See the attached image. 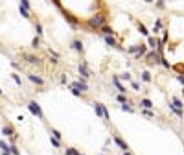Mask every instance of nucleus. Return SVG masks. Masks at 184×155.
<instances>
[{"label": "nucleus", "mask_w": 184, "mask_h": 155, "mask_svg": "<svg viewBox=\"0 0 184 155\" xmlns=\"http://www.w3.org/2000/svg\"><path fill=\"white\" fill-rule=\"evenodd\" d=\"M107 24V15L105 13H94L87 19V26L90 32H96V30H101Z\"/></svg>", "instance_id": "nucleus-1"}, {"label": "nucleus", "mask_w": 184, "mask_h": 155, "mask_svg": "<svg viewBox=\"0 0 184 155\" xmlns=\"http://www.w3.org/2000/svg\"><path fill=\"white\" fill-rule=\"evenodd\" d=\"M144 59H146V61H147L149 65H160L164 57H162L160 54L157 52V50H149V52L146 54V57H144Z\"/></svg>", "instance_id": "nucleus-2"}, {"label": "nucleus", "mask_w": 184, "mask_h": 155, "mask_svg": "<svg viewBox=\"0 0 184 155\" xmlns=\"http://www.w3.org/2000/svg\"><path fill=\"white\" fill-rule=\"evenodd\" d=\"M94 111H96V114L98 116H101L103 120H111V114H109V111H107V107L103 105V103H98V102H94Z\"/></svg>", "instance_id": "nucleus-3"}, {"label": "nucleus", "mask_w": 184, "mask_h": 155, "mask_svg": "<svg viewBox=\"0 0 184 155\" xmlns=\"http://www.w3.org/2000/svg\"><path fill=\"white\" fill-rule=\"evenodd\" d=\"M28 109L31 111V114H33V116H37V118L44 120V113H42V109H41V105H39L37 102H33V100H31V102L28 103Z\"/></svg>", "instance_id": "nucleus-4"}, {"label": "nucleus", "mask_w": 184, "mask_h": 155, "mask_svg": "<svg viewBox=\"0 0 184 155\" xmlns=\"http://www.w3.org/2000/svg\"><path fill=\"white\" fill-rule=\"evenodd\" d=\"M77 70H79V76H81V79H88L92 76V72L88 70V65L87 61H83V63H79V67H77Z\"/></svg>", "instance_id": "nucleus-5"}, {"label": "nucleus", "mask_w": 184, "mask_h": 155, "mask_svg": "<svg viewBox=\"0 0 184 155\" xmlns=\"http://www.w3.org/2000/svg\"><path fill=\"white\" fill-rule=\"evenodd\" d=\"M70 87H72V89H77V91H81V92H87V91H88L87 79H77V81H72Z\"/></svg>", "instance_id": "nucleus-6"}, {"label": "nucleus", "mask_w": 184, "mask_h": 155, "mask_svg": "<svg viewBox=\"0 0 184 155\" xmlns=\"http://www.w3.org/2000/svg\"><path fill=\"white\" fill-rule=\"evenodd\" d=\"M112 141H114V144H116V146L120 148V149H123V153H125V152H129V144H127L125 141H123L122 137H118V135H114V137H112Z\"/></svg>", "instance_id": "nucleus-7"}, {"label": "nucleus", "mask_w": 184, "mask_h": 155, "mask_svg": "<svg viewBox=\"0 0 184 155\" xmlns=\"http://www.w3.org/2000/svg\"><path fill=\"white\" fill-rule=\"evenodd\" d=\"M103 41H105L111 48H120L122 50V46H120V43H118V39L114 37V35H107V37H103Z\"/></svg>", "instance_id": "nucleus-8"}, {"label": "nucleus", "mask_w": 184, "mask_h": 155, "mask_svg": "<svg viewBox=\"0 0 184 155\" xmlns=\"http://www.w3.org/2000/svg\"><path fill=\"white\" fill-rule=\"evenodd\" d=\"M147 46L151 50H158V48H160V41H158L155 35H149L147 37Z\"/></svg>", "instance_id": "nucleus-9"}, {"label": "nucleus", "mask_w": 184, "mask_h": 155, "mask_svg": "<svg viewBox=\"0 0 184 155\" xmlns=\"http://www.w3.org/2000/svg\"><path fill=\"white\" fill-rule=\"evenodd\" d=\"M112 85L118 89V92H120V94H125L127 92V89L122 85V81H120V78H118V76H112Z\"/></svg>", "instance_id": "nucleus-10"}, {"label": "nucleus", "mask_w": 184, "mask_h": 155, "mask_svg": "<svg viewBox=\"0 0 184 155\" xmlns=\"http://www.w3.org/2000/svg\"><path fill=\"white\" fill-rule=\"evenodd\" d=\"M22 57L26 59L29 65H41V59H39L37 56H33V54H22Z\"/></svg>", "instance_id": "nucleus-11"}, {"label": "nucleus", "mask_w": 184, "mask_h": 155, "mask_svg": "<svg viewBox=\"0 0 184 155\" xmlns=\"http://www.w3.org/2000/svg\"><path fill=\"white\" fill-rule=\"evenodd\" d=\"M2 135H6L8 138H13V137H17V131H15L11 126H4L2 127Z\"/></svg>", "instance_id": "nucleus-12"}, {"label": "nucleus", "mask_w": 184, "mask_h": 155, "mask_svg": "<svg viewBox=\"0 0 184 155\" xmlns=\"http://www.w3.org/2000/svg\"><path fill=\"white\" fill-rule=\"evenodd\" d=\"M28 78H29V81H31V83L39 85V87H42V85H44V79H42V78H39L37 74H28Z\"/></svg>", "instance_id": "nucleus-13"}, {"label": "nucleus", "mask_w": 184, "mask_h": 155, "mask_svg": "<svg viewBox=\"0 0 184 155\" xmlns=\"http://www.w3.org/2000/svg\"><path fill=\"white\" fill-rule=\"evenodd\" d=\"M72 48L76 50V52H81V54H83V50H85V46H83V41H79V39H74V41H72Z\"/></svg>", "instance_id": "nucleus-14"}, {"label": "nucleus", "mask_w": 184, "mask_h": 155, "mask_svg": "<svg viewBox=\"0 0 184 155\" xmlns=\"http://www.w3.org/2000/svg\"><path fill=\"white\" fill-rule=\"evenodd\" d=\"M138 105H140L142 109H149V111H151V107H153V102H151V100H149V98H142Z\"/></svg>", "instance_id": "nucleus-15"}, {"label": "nucleus", "mask_w": 184, "mask_h": 155, "mask_svg": "<svg viewBox=\"0 0 184 155\" xmlns=\"http://www.w3.org/2000/svg\"><path fill=\"white\" fill-rule=\"evenodd\" d=\"M99 32H101V35H103V37H107V35H116V32H114L111 26H107V24H105V26H103L101 30H99Z\"/></svg>", "instance_id": "nucleus-16"}, {"label": "nucleus", "mask_w": 184, "mask_h": 155, "mask_svg": "<svg viewBox=\"0 0 184 155\" xmlns=\"http://www.w3.org/2000/svg\"><path fill=\"white\" fill-rule=\"evenodd\" d=\"M138 32H140L142 35H146V37L151 35V32H149V30L146 28V24H142V22H138Z\"/></svg>", "instance_id": "nucleus-17"}, {"label": "nucleus", "mask_w": 184, "mask_h": 155, "mask_svg": "<svg viewBox=\"0 0 184 155\" xmlns=\"http://www.w3.org/2000/svg\"><path fill=\"white\" fill-rule=\"evenodd\" d=\"M171 103H173L175 107H179V109H184V102H182L181 98H177V96H173V98H171Z\"/></svg>", "instance_id": "nucleus-18"}, {"label": "nucleus", "mask_w": 184, "mask_h": 155, "mask_svg": "<svg viewBox=\"0 0 184 155\" xmlns=\"http://www.w3.org/2000/svg\"><path fill=\"white\" fill-rule=\"evenodd\" d=\"M170 109H171V113H175L179 118H182V116H184V111H182V109H179V107H175L173 103H170Z\"/></svg>", "instance_id": "nucleus-19"}, {"label": "nucleus", "mask_w": 184, "mask_h": 155, "mask_svg": "<svg viewBox=\"0 0 184 155\" xmlns=\"http://www.w3.org/2000/svg\"><path fill=\"white\" fill-rule=\"evenodd\" d=\"M140 46H142V43H140V44H133V46L127 48V52H129V54H135V56H136V54L140 52Z\"/></svg>", "instance_id": "nucleus-20"}, {"label": "nucleus", "mask_w": 184, "mask_h": 155, "mask_svg": "<svg viewBox=\"0 0 184 155\" xmlns=\"http://www.w3.org/2000/svg\"><path fill=\"white\" fill-rule=\"evenodd\" d=\"M140 78H142V81H146V83H149V81H151V74H149V70H142Z\"/></svg>", "instance_id": "nucleus-21"}, {"label": "nucleus", "mask_w": 184, "mask_h": 155, "mask_svg": "<svg viewBox=\"0 0 184 155\" xmlns=\"http://www.w3.org/2000/svg\"><path fill=\"white\" fill-rule=\"evenodd\" d=\"M8 153H11V155H21V152H18V148L15 146V144H9V152Z\"/></svg>", "instance_id": "nucleus-22"}, {"label": "nucleus", "mask_w": 184, "mask_h": 155, "mask_svg": "<svg viewBox=\"0 0 184 155\" xmlns=\"http://www.w3.org/2000/svg\"><path fill=\"white\" fill-rule=\"evenodd\" d=\"M50 135H52V137H53V138H57V141H61V138H63V135H61V133H59V131H57V129H50Z\"/></svg>", "instance_id": "nucleus-23"}, {"label": "nucleus", "mask_w": 184, "mask_h": 155, "mask_svg": "<svg viewBox=\"0 0 184 155\" xmlns=\"http://www.w3.org/2000/svg\"><path fill=\"white\" fill-rule=\"evenodd\" d=\"M64 155H83V153H79L77 149H74V148H66L64 149Z\"/></svg>", "instance_id": "nucleus-24"}, {"label": "nucleus", "mask_w": 184, "mask_h": 155, "mask_svg": "<svg viewBox=\"0 0 184 155\" xmlns=\"http://www.w3.org/2000/svg\"><path fill=\"white\" fill-rule=\"evenodd\" d=\"M18 6H21V8H24V9H28V11H29V9H31V2H29V0H22V2L18 4Z\"/></svg>", "instance_id": "nucleus-25"}, {"label": "nucleus", "mask_w": 184, "mask_h": 155, "mask_svg": "<svg viewBox=\"0 0 184 155\" xmlns=\"http://www.w3.org/2000/svg\"><path fill=\"white\" fill-rule=\"evenodd\" d=\"M35 32H37V37L44 33V32H42V24H41V22H35Z\"/></svg>", "instance_id": "nucleus-26"}, {"label": "nucleus", "mask_w": 184, "mask_h": 155, "mask_svg": "<svg viewBox=\"0 0 184 155\" xmlns=\"http://www.w3.org/2000/svg\"><path fill=\"white\" fill-rule=\"evenodd\" d=\"M0 149H2V152H9V144L6 141H0Z\"/></svg>", "instance_id": "nucleus-27"}, {"label": "nucleus", "mask_w": 184, "mask_h": 155, "mask_svg": "<svg viewBox=\"0 0 184 155\" xmlns=\"http://www.w3.org/2000/svg\"><path fill=\"white\" fill-rule=\"evenodd\" d=\"M18 9H21V15H22L24 19H31V17H29V11H28V9H24V8H21V6H18Z\"/></svg>", "instance_id": "nucleus-28"}, {"label": "nucleus", "mask_w": 184, "mask_h": 155, "mask_svg": "<svg viewBox=\"0 0 184 155\" xmlns=\"http://www.w3.org/2000/svg\"><path fill=\"white\" fill-rule=\"evenodd\" d=\"M131 87H133V91H142V87H140V83H138V81H131Z\"/></svg>", "instance_id": "nucleus-29"}, {"label": "nucleus", "mask_w": 184, "mask_h": 155, "mask_svg": "<svg viewBox=\"0 0 184 155\" xmlns=\"http://www.w3.org/2000/svg\"><path fill=\"white\" fill-rule=\"evenodd\" d=\"M11 78H13V81L17 83V85H22V79H21V76H18V74H11Z\"/></svg>", "instance_id": "nucleus-30"}, {"label": "nucleus", "mask_w": 184, "mask_h": 155, "mask_svg": "<svg viewBox=\"0 0 184 155\" xmlns=\"http://www.w3.org/2000/svg\"><path fill=\"white\" fill-rule=\"evenodd\" d=\"M122 111H127V113H135V107H131V105H120Z\"/></svg>", "instance_id": "nucleus-31"}, {"label": "nucleus", "mask_w": 184, "mask_h": 155, "mask_svg": "<svg viewBox=\"0 0 184 155\" xmlns=\"http://www.w3.org/2000/svg\"><path fill=\"white\" fill-rule=\"evenodd\" d=\"M50 142H52V146H53V148H59V146H61V142H59L57 138H53V137H50Z\"/></svg>", "instance_id": "nucleus-32"}, {"label": "nucleus", "mask_w": 184, "mask_h": 155, "mask_svg": "<svg viewBox=\"0 0 184 155\" xmlns=\"http://www.w3.org/2000/svg\"><path fill=\"white\" fill-rule=\"evenodd\" d=\"M142 114H146V116H149V118H153V116H155V113H153V111H149V109H142Z\"/></svg>", "instance_id": "nucleus-33"}, {"label": "nucleus", "mask_w": 184, "mask_h": 155, "mask_svg": "<svg viewBox=\"0 0 184 155\" xmlns=\"http://www.w3.org/2000/svg\"><path fill=\"white\" fill-rule=\"evenodd\" d=\"M70 92L74 94V96H77V98H81V96H83V92H81V91H77V89H72V87H70Z\"/></svg>", "instance_id": "nucleus-34"}, {"label": "nucleus", "mask_w": 184, "mask_h": 155, "mask_svg": "<svg viewBox=\"0 0 184 155\" xmlns=\"http://www.w3.org/2000/svg\"><path fill=\"white\" fill-rule=\"evenodd\" d=\"M31 44H33V48H39V46H41V39H39V37H35V39L31 41Z\"/></svg>", "instance_id": "nucleus-35"}, {"label": "nucleus", "mask_w": 184, "mask_h": 155, "mask_svg": "<svg viewBox=\"0 0 184 155\" xmlns=\"http://www.w3.org/2000/svg\"><path fill=\"white\" fill-rule=\"evenodd\" d=\"M118 78H122V79H125V81H131V74L129 72H123L122 76H118Z\"/></svg>", "instance_id": "nucleus-36"}, {"label": "nucleus", "mask_w": 184, "mask_h": 155, "mask_svg": "<svg viewBox=\"0 0 184 155\" xmlns=\"http://www.w3.org/2000/svg\"><path fill=\"white\" fill-rule=\"evenodd\" d=\"M160 65H162L164 68H171V65H170V61H166V57L162 59V63H160Z\"/></svg>", "instance_id": "nucleus-37"}, {"label": "nucleus", "mask_w": 184, "mask_h": 155, "mask_svg": "<svg viewBox=\"0 0 184 155\" xmlns=\"http://www.w3.org/2000/svg\"><path fill=\"white\" fill-rule=\"evenodd\" d=\"M155 6H157L158 9H164V8H166V4H164V2H162V0H160V2H157V4H155Z\"/></svg>", "instance_id": "nucleus-38"}, {"label": "nucleus", "mask_w": 184, "mask_h": 155, "mask_svg": "<svg viewBox=\"0 0 184 155\" xmlns=\"http://www.w3.org/2000/svg\"><path fill=\"white\" fill-rule=\"evenodd\" d=\"M177 79H179V81H181V83L184 85V74H179V76H177Z\"/></svg>", "instance_id": "nucleus-39"}, {"label": "nucleus", "mask_w": 184, "mask_h": 155, "mask_svg": "<svg viewBox=\"0 0 184 155\" xmlns=\"http://www.w3.org/2000/svg\"><path fill=\"white\" fill-rule=\"evenodd\" d=\"M61 83L66 85V83H68V78H66V76H61Z\"/></svg>", "instance_id": "nucleus-40"}, {"label": "nucleus", "mask_w": 184, "mask_h": 155, "mask_svg": "<svg viewBox=\"0 0 184 155\" xmlns=\"http://www.w3.org/2000/svg\"><path fill=\"white\" fill-rule=\"evenodd\" d=\"M11 67H13V68H21V65H18L17 61H11Z\"/></svg>", "instance_id": "nucleus-41"}, {"label": "nucleus", "mask_w": 184, "mask_h": 155, "mask_svg": "<svg viewBox=\"0 0 184 155\" xmlns=\"http://www.w3.org/2000/svg\"><path fill=\"white\" fill-rule=\"evenodd\" d=\"M2 155H11V153H8V152H2Z\"/></svg>", "instance_id": "nucleus-42"}, {"label": "nucleus", "mask_w": 184, "mask_h": 155, "mask_svg": "<svg viewBox=\"0 0 184 155\" xmlns=\"http://www.w3.org/2000/svg\"><path fill=\"white\" fill-rule=\"evenodd\" d=\"M123 155H131V153H129V152H125V153H123Z\"/></svg>", "instance_id": "nucleus-43"}, {"label": "nucleus", "mask_w": 184, "mask_h": 155, "mask_svg": "<svg viewBox=\"0 0 184 155\" xmlns=\"http://www.w3.org/2000/svg\"><path fill=\"white\" fill-rule=\"evenodd\" d=\"M2 92H4V91H2V89H0V96H2Z\"/></svg>", "instance_id": "nucleus-44"}, {"label": "nucleus", "mask_w": 184, "mask_h": 155, "mask_svg": "<svg viewBox=\"0 0 184 155\" xmlns=\"http://www.w3.org/2000/svg\"><path fill=\"white\" fill-rule=\"evenodd\" d=\"M101 155H107V153H101Z\"/></svg>", "instance_id": "nucleus-45"}]
</instances>
